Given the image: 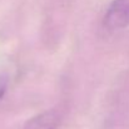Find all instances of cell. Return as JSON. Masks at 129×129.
<instances>
[{
    "mask_svg": "<svg viewBox=\"0 0 129 129\" xmlns=\"http://www.w3.org/2000/svg\"><path fill=\"white\" fill-rule=\"evenodd\" d=\"M103 24L109 30L129 26V0H113L104 14Z\"/></svg>",
    "mask_w": 129,
    "mask_h": 129,
    "instance_id": "cell-1",
    "label": "cell"
},
{
    "mask_svg": "<svg viewBox=\"0 0 129 129\" xmlns=\"http://www.w3.org/2000/svg\"><path fill=\"white\" fill-rule=\"evenodd\" d=\"M61 113L56 109H48L29 119L21 129H58L61 123Z\"/></svg>",
    "mask_w": 129,
    "mask_h": 129,
    "instance_id": "cell-2",
    "label": "cell"
},
{
    "mask_svg": "<svg viewBox=\"0 0 129 129\" xmlns=\"http://www.w3.org/2000/svg\"><path fill=\"white\" fill-rule=\"evenodd\" d=\"M13 69L10 63L6 60H0V99L5 95L8 88L11 82Z\"/></svg>",
    "mask_w": 129,
    "mask_h": 129,
    "instance_id": "cell-3",
    "label": "cell"
}]
</instances>
